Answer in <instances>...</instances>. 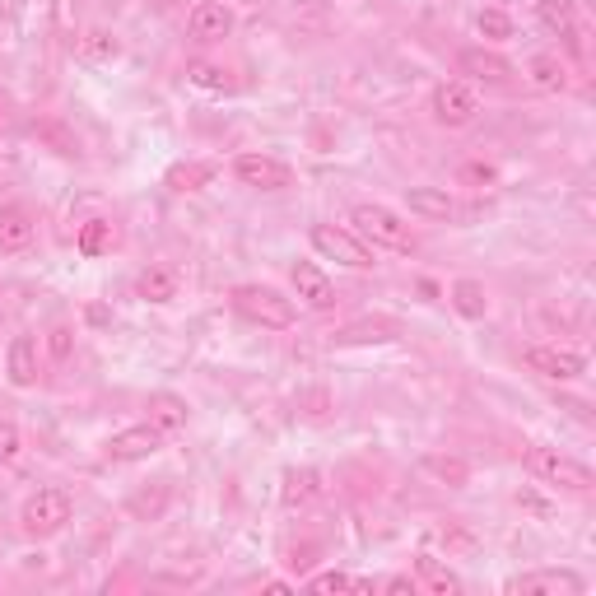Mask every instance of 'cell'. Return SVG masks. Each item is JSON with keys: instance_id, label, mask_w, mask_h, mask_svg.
Here are the masks:
<instances>
[{"instance_id": "1", "label": "cell", "mask_w": 596, "mask_h": 596, "mask_svg": "<svg viewBox=\"0 0 596 596\" xmlns=\"http://www.w3.org/2000/svg\"><path fill=\"white\" fill-rule=\"evenodd\" d=\"M354 219V229L364 233L368 243H378V247H392V252H415V233H410V224L396 210H387V205L378 201H359L350 210Z\"/></svg>"}, {"instance_id": "2", "label": "cell", "mask_w": 596, "mask_h": 596, "mask_svg": "<svg viewBox=\"0 0 596 596\" xmlns=\"http://www.w3.org/2000/svg\"><path fill=\"white\" fill-rule=\"evenodd\" d=\"M229 298H233V312L247 317V322L271 326V331L294 326V303H289L280 289H271V285H238Z\"/></svg>"}, {"instance_id": "3", "label": "cell", "mask_w": 596, "mask_h": 596, "mask_svg": "<svg viewBox=\"0 0 596 596\" xmlns=\"http://www.w3.org/2000/svg\"><path fill=\"white\" fill-rule=\"evenodd\" d=\"M527 466H531L536 480H545V485H564V489H573V494H587V489L596 485L592 466L578 461V457H569V452H559V447H531Z\"/></svg>"}, {"instance_id": "4", "label": "cell", "mask_w": 596, "mask_h": 596, "mask_svg": "<svg viewBox=\"0 0 596 596\" xmlns=\"http://www.w3.org/2000/svg\"><path fill=\"white\" fill-rule=\"evenodd\" d=\"M70 513H75V503H70L66 489H38V494L24 503L19 527H24V536H33V541H47V536H61V531H66Z\"/></svg>"}, {"instance_id": "5", "label": "cell", "mask_w": 596, "mask_h": 596, "mask_svg": "<svg viewBox=\"0 0 596 596\" xmlns=\"http://www.w3.org/2000/svg\"><path fill=\"white\" fill-rule=\"evenodd\" d=\"M312 252L326 261H340V266H350V271H368L373 266V252L368 243H359L350 229H340V224H312Z\"/></svg>"}, {"instance_id": "6", "label": "cell", "mask_w": 596, "mask_h": 596, "mask_svg": "<svg viewBox=\"0 0 596 596\" xmlns=\"http://www.w3.org/2000/svg\"><path fill=\"white\" fill-rule=\"evenodd\" d=\"M508 596H583L587 583L583 573L573 569H531V573H517L503 583Z\"/></svg>"}, {"instance_id": "7", "label": "cell", "mask_w": 596, "mask_h": 596, "mask_svg": "<svg viewBox=\"0 0 596 596\" xmlns=\"http://www.w3.org/2000/svg\"><path fill=\"white\" fill-rule=\"evenodd\" d=\"M233 177L243 187H257V191H285L294 187V168L275 154H238L233 159Z\"/></svg>"}, {"instance_id": "8", "label": "cell", "mask_w": 596, "mask_h": 596, "mask_svg": "<svg viewBox=\"0 0 596 596\" xmlns=\"http://www.w3.org/2000/svg\"><path fill=\"white\" fill-rule=\"evenodd\" d=\"M429 108H434V122L438 126H471L475 112H480V98H475L471 84L447 80V84H438V89H434Z\"/></svg>"}, {"instance_id": "9", "label": "cell", "mask_w": 596, "mask_h": 596, "mask_svg": "<svg viewBox=\"0 0 596 596\" xmlns=\"http://www.w3.org/2000/svg\"><path fill=\"white\" fill-rule=\"evenodd\" d=\"M289 285H294V294L303 298L312 312L336 308V285H331V275H326L317 261H294V266H289Z\"/></svg>"}, {"instance_id": "10", "label": "cell", "mask_w": 596, "mask_h": 596, "mask_svg": "<svg viewBox=\"0 0 596 596\" xmlns=\"http://www.w3.org/2000/svg\"><path fill=\"white\" fill-rule=\"evenodd\" d=\"M163 438L168 434H159L154 424H131V429H122V434H112L108 438V461H122V466H131V461H149L154 452L163 447Z\"/></svg>"}, {"instance_id": "11", "label": "cell", "mask_w": 596, "mask_h": 596, "mask_svg": "<svg viewBox=\"0 0 596 596\" xmlns=\"http://www.w3.org/2000/svg\"><path fill=\"white\" fill-rule=\"evenodd\" d=\"M527 364L541 373V378H555V382H573L587 373V354L578 350H559V345H531L527 350Z\"/></svg>"}, {"instance_id": "12", "label": "cell", "mask_w": 596, "mask_h": 596, "mask_svg": "<svg viewBox=\"0 0 596 596\" xmlns=\"http://www.w3.org/2000/svg\"><path fill=\"white\" fill-rule=\"evenodd\" d=\"M187 33H191V42H224L233 33V10L224 0H201L187 14Z\"/></svg>"}, {"instance_id": "13", "label": "cell", "mask_w": 596, "mask_h": 596, "mask_svg": "<svg viewBox=\"0 0 596 596\" xmlns=\"http://www.w3.org/2000/svg\"><path fill=\"white\" fill-rule=\"evenodd\" d=\"M5 378H10V387H19V392L38 387V345H33V336L10 340V350H5Z\"/></svg>"}, {"instance_id": "14", "label": "cell", "mask_w": 596, "mask_h": 596, "mask_svg": "<svg viewBox=\"0 0 596 596\" xmlns=\"http://www.w3.org/2000/svg\"><path fill=\"white\" fill-rule=\"evenodd\" d=\"M33 247V219L24 205H0V257H19Z\"/></svg>"}, {"instance_id": "15", "label": "cell", "mask_w": 596, "mask_h": 596, "mask_svg": "<svg viewBox=\"0 0 596 596\" xmlns=\"http://www.w3.org/2000/svg\"><path fill=\"white\" fill-rule=\"evenodd\" d=\"M145 410H149V424H154L159 434H182V429H187V415H191L187 396H177V392H149Z\"/></svg>"}, {"instance_id": "16", "label": "cell", "mask_w": 596, "mask_h": 596, "mask_svg": "<svg viewBox=\"0 0 596 596\" xmlns=\"http://www.w3.org/2000/svg\"><path fill=\"white\" fill-rule=\"evenodd\" d=\"M219 177V163L215 159H182V163H173L168 173H163V187L168 191H205L210 182Z\"/></svg>"}, {"instance_id": "17", "label": "cell", "mask_w": 596, "mask_h": 596, "mask_svg": "<svg viewBox=\"0 0 596 596\" xmlns=\"http://www.w3.org/2000/svg\"><path fill=\"white\" fill-rule=\"evenodd\" d=\"M461 70L475 75V80H489V84L513 80V61L499 52H489V47H466V52H461Z\"/></svg>"}, {"instance_id": "18", "label": "cell", "mask_w": 596, "mask_h": 596, "mask_svg": "<svg viewBox=\"0 0 596 596\" xmlns=\"http://www.w3.org/2000/svg\"><path fill=\"white\" fill-rule=\"evenodd\" d=\"M406 205H410V215H420V219H452L457 215V201H452L443 187H410Z\"/></svg>"}, {"instance_id": "19", "label": "cell", "mask_w": 596, "mask_h": 596, "mask_svg": "<svg viewBox=\"0 0 596 596\" xmlns=\"http://www.w3.org/2000/svg\"><path fill=\"white\" fill-rule=\"evenodd\" d=\"M536 14H541V24L550 28V33H559L569 47H578V19H573V0H536Z\"/></svg>"}, {"instance_id": "20", "label": "cell", "mask_w": 596, "mask_h": 596, "mask_svg": "<svg viewBox=\"0 0 596 596\" xmlns=\"http://www.w3.org/2000/svg\"><path fill=\"white\" fill-rule=\"evenodd\" d=\"M415 573H420L415 583L429 587V592H438V596H457V592H461V578L447 569L443 559H434V555H420V559H415Z\"/></svg>"}, {"instance_id": "21", "label": "cell", "mask_w": 596, "mask_h": 596, "mask_svg": "<svg viewBox=\"0 0 596 596\" xmlns=\"http://www.w3.org/2000/svg\"><path fill=\"white\" fill-rule=\"evenodd\" d=\"M136 294L145 298V303H173L177 298V271L173 266H149V271H140Z\"/></svg>"}, {"instance_id": "22", "label": "cell", "mask_w": 596, "mask_h": 596, "mask_svg": "<svg viewBox=\"0 0 596 596\" xmlns=\"http://www.w3.org/2000/svg\"><path fill=\"white\" fill-rule=\"evenodd\" d=\"M420 466L434 475V480H443L447 489H466V485H471V466H466L461 457H443V452H429V457H420Z\"/></svg>"}, {"instance_id": "23", "label": "cell", "mask_w": 596, "mask_h": 596, "mask_svg": "<svg viewBox=\"0 0 596 596\" xmlns=\"http://www.w3.org/2000/svg\"><path fill=\"white\" fill-rule=\"evenodd\" d=\"M280 499H285V508H303V503H312L317 499V471H312V466H289Z\"/></svg>"}, {"instance_id": "24", "label": "cell", "mask_w": 596, "mask_h": 596, "mask_svg": "<svg viewBox=\"0 0 596 596\" xmlns=\"http://www.w3.org/2000/svg\"><path fill=\"white\" fill-rule=\"evenodd\" d=\"M452 308H457L466 322H480V317L489 312L485 285H480V280H457V285H452Z\"/></svg>"}, {"instance_id": "25", "label": "cell", "mask_w": 596, "mask_h": 596, "mask_svg": "<svg viewBox=\"0 0 596 596\" xmlns=\"http://www.w3.org/2000/svg\"><path fill=\"white\" fill-rule=\"evenodd\" d=\"M527 75H531V84H536V89H545V94H559V89L569 84V75H564V66H559V56H550V52L531 56Z\"/></svg>"}, {"instance_id": "26", "label": "cell", "mask_w": 596, "mask_h": 596, "mask_svg": "<svg viewBox=\"0 0 596 596\" xmlns=\"http://www.w3.org/2000/svg\"><path fill=\"white\" fill-rule=\"evenodd\" d=\"M112 238H117V233H112V219H89V224H84L80 229V238H75V247H80V257H103V252H112Z\"/></svg>"}, {"instance_id": "27", "label": "cell", "mask_w": 596, "mask_h": 596, "mask_svg": "<svg viewBox=\"0 0 596 596\" xmlns=\"http://www.w3.org/2000/svg\"><path fill=\"white\" fill-rule=\"evenodd\" d=\"M187 80L196 84V89H205V94H233V75L224 66H210V61H196V66L187 70Z\"/></svg>"}, {"instance_id": "28", "label": "cell", "mask_w": 596, "mask_h": 596, "mask_svg": "<svg viewBox=\"0 0 596 596\" xmlns=\"http://www.w3.org/2000/svg\"><path fill=\"white\" fill-rule=\"evenodd\" d=\"M475 28H480V38H489V42H508L513 38V19L503 10H480L475 14Z\"/></svg>"}, {"instance_id": "29", "label": "cell", "mask_w": 596, "mask_h": 596, "mask_svg": "<svg viewBox=\"0 0 596 596\" xmlns=\"http://www.w3.org/2000/svg\"><path fill=\"white\" fill-rule=\"evenodd\" d=\"M84 52L94 56V61H117V56H122V42L112 38L108 28H94V33L84 38Z\"/></svg>"}, {"instance_id": "30", "label": "cell", "mask_w": 596, "mask_h": 596, "mask_svg": "<svg viewBox=\"0 0 596 596\" xmlns=\"http://www.w3.org/2000/svg\"><path fill=\"white\" fill-rule=\"evenodd\" d=\"M438 536H443L447 555H466V559H471L475 550H480V541H475V536H471V531H466V527H457V522H447V527L438 531Z\"/></svg>"}, {"instance_id": "31", "label": "cell", "mask_w": 596, "mask_h": 596, "mask_svg": "<svg viewBox=\"0 0 596 596\" xmlns=\"http://www.w3.org/2000/svg\"><path fill=\"white\" fill-rule=\"evenodd\" d=\"M19 447H24V438H19V424H14L10 415H0V466H10V461L19 457Z\"/></svg>"}, {"instance_id": "32", "label": "cell", "mask_w": 596, "mask_h": 596, "mask_svg": "<svg viewBox=\"0 0 596 596\" xmlns=\"http://www.w3.org/2000/svg\"><path fill=\"white\" fill-rule=\"evenodd\" d=\"M308 587L312 592H354V578L340 569H326V573H312Z\"/></svg>"}, {"instance_id": "33", "label": "cell", "mask_w": 596, "mask_h": 596, "mask_svg": "<svg viewBox=\"0 0 596 596\" xmlns=\"http://www.w3.org/2000/svg\"><path fill=\"white\" fill-rule=\"evenodd\" d=\"M38 136H42V140H52V145H56V154H66V159H70V154H80V145H75V136H70L66 126L42 122V126H38Z\"/></svg>"}, {"instance_id": "34", "label": "cell", "mask_w": 596, "mask_h": 596, "mask_svg": "<svg viewBox=\"0 0 596 596\" xmlns=\"http://www.w3.org/2000/svg\"><path fill=\"white\" fill-rule=\"evenodd\" d=\"M47 350H52L56 364H66L70 350H75V331H70V326H52V331H47Z\"/></svg>"}, {"instance_id": "35", "label": "cell", "mask_w": 596, "mask_h": 596, "mask_svg": "<svg viewBox=\"0 0 596 596\" xmlns=\"http://www.w3.org/2000/svg\"><path fill=\"white\" fill-rule=\"evenodd\" d=\"M336 340H345V345H350V340H396V331L392 326H350V331H340Z\"/></svg>"}, {"instance_id": "36", "label": "cell", "mask_w": 596, "mask_h": 596, "mask_svg": "<svg viewBox=\"0 0 596 596\" xmlns=\"http://www.w3.org/2000/svg\"><path fill=\"white\" fill-rule=\"evenodd\" d=\"M461 182H471V187H489V182H494V168H489V163H466V168H461Z\"/></svg>"}, {"instance_id": "37", "label": "cell", "mask_w": 596, "mask_h": 596, "mask_svg": "<svg viewBox=\"0 0 596 596\" xmlns=\"http://www.w3.org/2000/svg\"><path fill=\"white\" fill-rule=\"evenodd\" d=\"M382 592H392V596H415L420 592V583H415V578H410V573H396V578H387V583H382Z\"/></svg>"}, {"instance_id": "38", "label": "cell", "mask_w": 596, "mask_h": 596, "mask_svg": "<svg viewBox=\"0 0 596 596\" xmlns=\"http://www.w3.org/2000/svg\"><path fill=\"white\" fill-rule=\"evenodd\" d=\"M517 503H522L527 513H536V517H550V513H555V508H550L541 494H531V489H522V494H517Z\"/></svg>"}]
</instances>
